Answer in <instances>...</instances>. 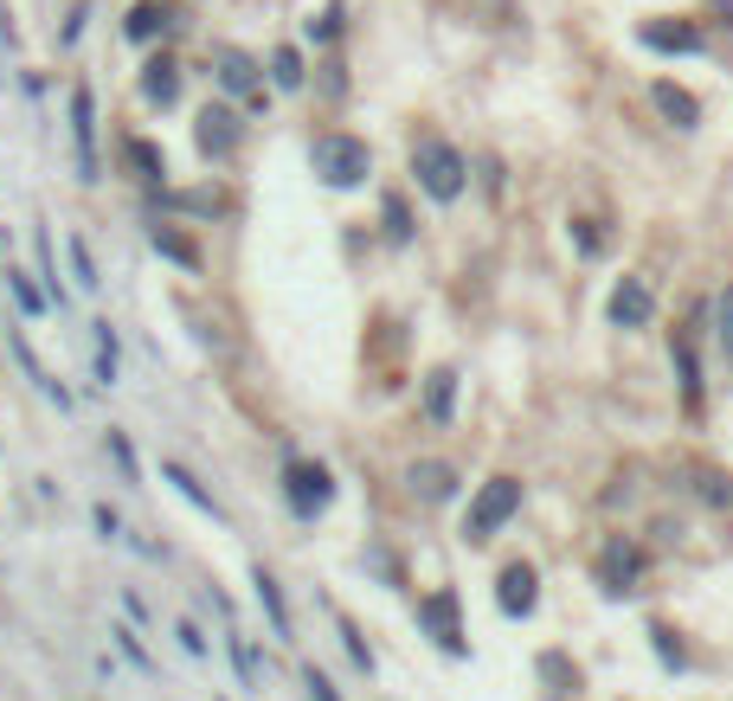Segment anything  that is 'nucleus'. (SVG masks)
Returning a JSON list of instances; mask_svg holds the SVG:
<instances>
[{
  "label": "nucleus",
  "mask_w": 733,
  "mask_h": 701,
  "mask_svg": "<svg viewBox=\"0 0 733 701\" xmlns=\"http://www.w3.org/2000/svg\"><path fill=\"white\" fill-rule=\"evenodd\" d=\"M309 161H316V174H322L329 187H361L366 168H373V155H366L361 136H316Z\"/></svg>",
  "instance_id": "1"
},
{
  "label": "nucleus",
  "mask_w": 733,
  "mask_h": 701,
  "mask_svg": "<svg viewBox=\"0 0 733 701\" xmlns=\"http://www.w3.org/2000/svg\"><path fill=\"white\" fill-rule=\"evenodd\" d=\"M412 174H418V187L432 200H457L464 193V155L450 142H418L412 148Z\"/></svg>",
  "instance_id": "2"
},
{
  "label": "nucleus",
  "mask_w": 733,
  "mask_h": 701,
  "mask_svg": "<svg viewBox=\"0 0 733 701\" xmlns=\"http://www.w3.org/2000/svg\"><path fill=\"white\" fill-rule=\"evenodd\" d=\"M514 509H521V482H514V477L482 482V496L470 502V521H464V534H470V541H489V534H496V528H502Z\"/></svg>",
  "instance_id": "3"
},
{
  "label": "nucleus",
  "mask_w": 733,
  "mask_h": 701,
  "mask_svg": "<svg viewBox=\"0 0 733 701\" xmlns=\"http://www.w3.org/2000/svg\"><path fill=\"white\" fill-rule=\"evenodd\" d=\"M418 625L432 630L450 657H464V650H470V637H464V625H457V592H450V586L432 592V598H418Z\"/></svg>",
  "instance_id": "4"
},
{
  "label": "nucleus",
  "mask_w": 733,
  "mask_h": 701,
  "mask_svg": "<svg viewBox=\"0 0 733 701\" xmlns=\"http://www.w3.org/2000/svg\"><path fill=\"white\" fill-rule=\"evenodd\" d=\"M72 142H77V168L84 181H97V97L77 84L72 91Z\"/></svg>",
  "instance_id": "5"
},
{
  "label": "nucleus",
  "mask_w": 733,
  "mask_h": 701,
  "mask_svg": "<svg viewBox=\"0 0 733 701\" xmlns=\"http://www.w3.org/2000/svg\"><path fill=\"white\" fill-rule=\"evenodd\" d=\"M329 496H334V482L322 464H290V502H296V516H322L329 509Z\"/></svg>",
  "instance_id": "6"
},
{
  "label": "nucleus",
  "mask_w": 733,
  "mask_h": 701,
  "mask_svg": "<svg viewBox=\"0 0 733 701\" xmlns=\"http://www.w3.org/2000/svg\"><path fill=\"white\" fill-rule=\"evenodd\" d=\"M213 65H220L213 77H220L232 97H252V104L264 97V91H257V65L245 59V52H238V45H220V52H213Z\"/></svg>",
  "instance_id": "7"
},
{
  "label": "nucleus",
  "mask_w": 733,
  "mask_h": 701,
  "mask_svg": "<svg viewBox=\"0 0 733 701\" xmlns=\"http://www.w3.org/2000/svg\"><path fill=\"white\" fill-rule=\"evenodd\" d=\"M7 348H13V361L26 368V380H33V386H39V393H45V400H59V406H72V393H65V386H59V380L45 373V361H39V354H33V341H26V329H7Z\"/></svg>",
  "instance_id": "8"
},
{
  "label": "nucleus",
  "mask_w": 733,
  "mask_h": 701,
  "mask_svg": "<svg viewBox=\"0 0 733 701\" xmlns=\"http://www.w3.org/2000/svg\"><path fill=\"white\" fill-rule=\"evenodd\" d=\"M612 322L618 329H644L650 322V284L644 277H624L618 296H612Z\"/></svg>",
  "instance_id": "9"
},
{
  "label": "nucleus",
  "mask_w": 733,
  "mask_h": 701,
  "mask_svg": "<svg viewBox=\"0 0 733 701\" xmlns=\"http://www.w3.org/2000/svg\"><path fill=\"white\" fill-rule=\"evenodd\" d=\"M644 45H657V52H695L701 26L695 20H676V26H669V20H650V26H644Z\"/></svg>",
  "instance_id": "10"
},
{
  "label": "nucleus",
  "mask_w": 733,
  "mask_h": 701,
  "mask_svg": "<svg viewBox=\"0 0 733 701\" xmlns=\"http://www.w3.org/2000/svg\"><path fill=\"white\" fill-rule=\"evenodd\" d=\"M200 148H206V155H232V148H238V116L200 110Z\"/></svg>",
  "instance_id": "11"
},
{
  "label": "nucleus",
  "mask_w": 733,
  "mask_h": 701,
  "mask_svg": "<svg viewBox=\"0 0 733 701\" xmlns=\"http://www.w3.org/2000/svg\"><path fill=\"white\" fill-rule=\"evenodd\" d=\"M496 598H502V612H509V618H528V612H534V566H509Z\"/></svg>",
  "instance_id": "12"
},
{
  "label": "nucleus",
  "mask_w": 733,
  "mask_h": 701,
  "mask_svg": "<svg viewBox=\"0 0 733 701\" xmlns=\"http://www.w3.org/2000/svg\"><path fill=\"white\" fill-rule=\"evenodd\" d=\"M450 400H457V373L438 368L432 380H425V418H432V425H444V418H450Z\"/></svg>",
  "instance_id": "13"
},
{
  "label": "nucleus",
  "mask_w": 733,
  "mask_h": 701,
  "mask_svg": "<svg viewBox=\"0 0 733 701\" xmlns=\"http://www.w3.org/2000/svg\"><path fill=\"white\" fill-rule=\"evenodd\" d=\"M657 110L669 116V123H682V129H689V123H701V104L689 97V91H676V84H657Z\"/></svg>",
  "instance_id": "14"
},
{
  "label": "nucleus",
  "mask_w": 733,
  "mask_h": 701,
  "mask_svg": "<svg viewBox=\"0 0 733 701\" xmlns=\"http://www.w3.org/2000/svg\"><path fill=\"white\" fill-rule=\"evenodd\" d=\"M412 489H418L425 502H444V496L457 489V477H450V464H418V470H412Z\"/></svg>",
  "instance_id": "15"
},
{
  "label": "nucleus",
  "mask_w": 733,
  "mask_h": 701,
  "mask_svg": "<svg viewBox=\"0 0 733 701\" xmlns=\"http://www.w3.org/2000/svg\"><path fill=\"white\" fill-rule=\"evenodd\" d=\"M142 97H148V104H174V97H181V77H174V65H168V59H155V65H148Z\"/></svg>",
  "instance_id": "16"
},
{
  "label": "nucleus",
  "mask_w": 733,
  "mask_h": 701,
  "mask_svg": "<svg viewBox=\"0 0 733 701\" xmlns=\"http://www.w3.org/2000/svg\"><path fill=\"white\" fill-rule=\"evenodd\" d=\"M257 605L270 612V630H277V637H290V612H284V592H277V580H270L264 566H257Z\"/></svg>",
  "instance_id": "17"
},
{
  "label": "nucleus",
  "mask_w": 733,
  "mask_h": 701,
  "mask_svg": "<svg viewBox=\"0 0 733 701\" xmlns=\"http://www.w3.org/2000/svg\"><path fill=\"white\" fill-rule=\"evenodd\" d=\"M161 477L174 482V489H181V496H187V502H193V509H200V516H213V521H220V502H213V496H206V489H200V482L187 477L181 464H161Z\"/></svg>",
  "instance_id": "18"
},
{
  "label": "nucleus",
  "mask_w": 733,
  "mask_h": 701,
  "mask_svg": "<svg viewBox=\"0 0 733 701\" xmlns=\"http://www.w3.org/2000/svg\"><path fill=\"white\" fill-rule=\"evenodd\" d=\"M155 33H168V7H155V0H148V7L129 13V39H155Z\"/></svg>",
  "instance_id": "19"
},
{
  "label": "nucleus",
  "mask_w": 733,
  "mask_h": 701,
  "mask_svg": "<svg viewBox=\"0 0 733 701\" xmlns=\"http://www.w3.org/2000/svg\"><path fill=\"white\" fill-rule=\"evenodd\" d=\"M91 329H97V380L110 386L116 380V329L110 322H91Z\"/></svg>",
  "instance_id": "20"
},
{
  "label": "nucleus",
  "mask_w": 733,
  "mask_h": 701,
  "mask_svg": "<svg viewBox=\"0 0 733 701\" xmlns=\"http://www.w3.org/2000/svg\"><path fill=\"white\" fill-rule=\"evenodd\" d=\"M129 161L142 168V181H161V174H168V168H161V148H155V142H129Z\"/></svg>",
  "instance_id": "21"
},
{
  "label": "nucleus",
  "mask_w": 733,
  "mask_h": 701,
  "mask_svg": "<svg viewBox=\"0 0 733 701\" xmlns=\"http://www.w3.org/2000/svg\"><path fill=\"white\" fill-rule=\"evenodd\" d=\"M270 77H277V84H284V91H296V84H302V59H296L290 45H284V52H277V59H270Z\"/></svg>",
  "instance_id": "22"
},
{
  "label": "nucleus",
  "mask_w": 733,
  "mask_h": 701,
  "mask_svg": "<svg viewBox=\"0 0 733 701\" xmlns=\"http://www.w3.org/2000/svg\"><path fill=\"white\" fill-rule=\"evenodd\" d=\"M0 277H7V290L20 296V309H45V296H39L33 284H26V270H13V264H7V270H0Z\"/></svg>",
  "instance_id": "23"
},
{
  "label": "nucleus",
  "mask_w": 733,
  "mask_h": 701,
  "mask_svg": "<svg viewBox=\"0 0 733 701\" xmlns=\"http://www.w3.org/2000/svg\"><path fill=\"white\" fill-rule=\"evenodd\" d=\"M155 252H168L174 264H193V245H187V238H174L168 225H155Z\"/></svg>",
  "instance_id": "24"
},
{
  "label": "nucleus",
  "mask_w": 733,
  "mask_h": 701,
  "mask_svg": "<svg viewBox=\"0 0 733 701\" xmlns=\"http://www.w3.org/2000/svg\"><path fill=\"white\" fill-rule=\"evenodd\" d=\"M72 270H77V284H84V290L97 284V270H91V252H84V238H72Z\"/></svg>",
  "instance_id": "25"
},
{
  "label": "nucleus",
  "mask_w": 733,
  "mask_h": 701,
  "mask_svg": "<svg viewBox=\"0 0 733 701\" xmlns=\"http://www.w3.org/2000/svg\"><path fill=\"white\" fill-rule=\"evenodd\" d=\"M302 689H309V701H341L329 689V676H316V669H302Z\"/></svg>",
  "instance_id": "26"
},
{
  "label": "nucleus",
  "mask_w": 733,
  "mask_h": 701,
  "mask_svg": "<svg viewBox=\"0 0 733 701\" xmlns=\"http://www.w3.org/2000/svg\"><path fill=\"white\" fill-rule=\"evenodd\" d=\"M721 348H727V361H733V284L721 296Z\"/></svg>",
  "instance_id": "27"
},
{
  "label": "nucleus",
  "mask_w": 733,
  "mask_h": 701,
  "mask_svg": "<svg viewBox=\"0 0 733 701\" xmlns=\"http://www.w3.org/2000/svg\"><path fill=\"white\" fill-rule=\"evenodd\" d=\"M116 644H123V657H129V663L155 669V663H148V650H142V644H136V630H116Z\"/></svg>",
  "instance_id": "28"
},
{
  "label": "nucleus",
  "mask_w": 733,
  "mask_h": 701,
  "mask_svg": "<svg viewBox=\"0 0 733 701\" xmlns=\"http://www.w3.org/2000/svg\"><path fill=\"white\" fill-rule=\"evenodd\" d=\"M110 450H116V464H123V477H136V450H129L123 432H110Z\"/></svg>",
  "instance_id": "29"
},
{
  "label": "nucleus",
  "mask_w": 733,
  "mask_h": 701,
  "mask_svg": "<svg viewBox=\"0 0 733 701\" xmlns=\"http://www.w3.org/2000/svg\"><path fill=\"white\" fill-rule=\"evenodd\" d=\"M97 528H104L110 541H123V521H116V509H110V502H97Z\"/></svg>",
  "instance_id": "30"
},
{
  "label": "nucleus",
  "mask_w": 733,
  "mask_h": 701,
  "mask_svg": "<svg viewBox=\"0 0 733 701\" xmlns=\"http://www.w3.org/2000/svg\"><path fill=\"white\" fill-rule=\"evenodd\" d=\"M386 225H393V238H405V232H412V225H405V206H400V200H386Z\"/></svg>",
  "instance_id": "31"
},
{
  "label": "nucleus",
  "mask_w": 733,
  "mask_h": 701,
  "mask_svg": "<svg viewBox=\"0 0 733 701\" xmlns=\"http://www.w3.org/2000/svg\"><path fill=\"white\" fill-rule=\"evenodd\" d=\"M174 637H181V644H187V650H193V657H206V637H200V630H193V625H181V630H174Z\"/></svg>",
  "instance_id": "32"
}]
</instances>
